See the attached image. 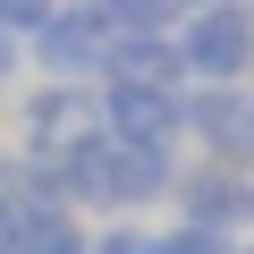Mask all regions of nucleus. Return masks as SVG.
I'll return each instance as SVG.
<instances>
[{
	"instance_id": "obj_1",
	"label": "nucleus",
	"mask_w": 254,
	"mask_h": 254,
	"mask_svg": "<svg viewBox=\"0 0 254 254\" xmlns=\"http://www.w3.org/2000/svg\"><path fill=\"white\" fill-rule=\"evenodd\" d=\"M178 60H187L195 76L229 85V76L254 60V17L237 9V0H212V9H195V17H187V34H178Z\"/></svg>"
},
{
	"instance_id": "obj_2",
	"label": "nucleus",
	"mask_w": 254,
	"mask_h": 254,
	"mask_svg": "<svg viewBox=\"0 0 254 254\" xmlns=\"http://www.w3.org/2000/svg\"><path fill=\"white\" fill-rule=\"evenodd\" d=\"M34 43H43V60L51 68H102V51H110V17L93 9V0H76V9H51L43 26H34Z\"/></svg>"
},
{
	"instance_id": "obj_3",
	"label": "nucleus",
	"mask_w": 254,
	"mask_h": 254,
	"mask_svg": "<svg viewBox=\"0 0 254 254\" xmlns=\"http://www.w3.org/2000/svg\"><path fill=\"white\" fill-rule=\"evenodd\" d=\"M110 119H119V136H127V144H161L187 110L170 102V85H110Z\"/></svg>"
},
{
	"instance_id": "obj_4",
	"label": "nucleus",
	"mask_w": 254,
	"mask_h": 254,
	"mask_svg": "<svg viewBox=\"0 0 254 254\" xmlns=\"http://www.w3.org/2000/svg\"><path fill=\"white\" fill-rule=\"evenodd\" d=\"M51 0H0V26H43Z\"/></svg>"
},
{
	"instance_id": "obj_5",
	"label": "nucleus",
	"mask_w": 254,
	"mask_h": 254,
	"mask_svg": "<svg viewBox=\"0 0 254 254\" xmlns=\"http://www.w3.org/2000/svg\"><path fill=\"white\" fill-rule=\"evenodd\" d=\"M9 60H17V43H9V26H0V76H9Z\"/></svg>"
},
{
	"instance_id": "obj_6",
	"label": "nucleus",
	"mask_w": 254,
	"mask_h": 254,
	"mask_svg": "<svg viewBox=\"0 0 254 254\" xmlns=\"http://www.w3.org/2000/svg\"><path fill=\"white\" fill-rule=\"evenodd\" d=\"M170 9H212V0H170Z\"/></svg>"
}]
</instances>
